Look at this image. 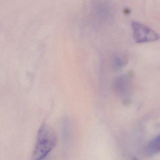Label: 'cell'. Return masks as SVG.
I'll return each instance as SVG.
<instances>
[{"instance_id":"cell-5","label":"cell","mask_w":160,"mask_h":160,"mask_svg":"<svg viewBox=\"0 0 160 160\" xmlns=\"http://www.w3.org/2000/svg\"><path fill=\"white\" fill-rule=\"evenodd\" d=\"M160 136H157L148 144L146 148V154L148 156H152L160 152Z\"/></svg>"},{"instance_id":"cell-2","label":"cell","mask_w":160,"mask_h":160,"mask_svg":"<svg viewBox=\"0 0 160 160\" xmlns=\"http://www.w3.org/2000/svg\"><path fill=\"white\" fill-rule=\"evenodd\" d=\"M132 28L134 39L137 43L149 42L159 39V34L155 31L141 22L132 21Z\"/></svg>"},{"instance_id":"cell-1","label":"cell","mask_w":160,"mask_h":160,"mask_svg":"<svg viewBox=\"0 0 160 160\" xmlns=\"http://www.w3.org/2000/svg\"><path fill=\"white\" fill-rule=\"evenodd\" d=\"M58 141L57 136L49 125L43 123L37 134L36 146L32 155V160H42L55 148Z\"/></svg>"},{"instance_id":"cell-6","label":"cell","mask_w":160,"mask_h":160,"mask_svg":"<svg viewBox=\"0 0 160 160\" xmlns=\"http://www.w3.org/2000/svg\"><path fill=\"white\" fill-rule=\"evenodd\" d=\"M132 160H139V159H138V158H137V157H135L132 158Z\"/></svg>"},{"instance_id":"cell-4","label":"cell","mask_w":160,"mask_h":160,"mask_svg":"<svg viewBox=\"0 0 160 160\" xmlns=\"http://www.w3.org/2000/svg\"><path fill=\"white\" fill-rule=\"evenodd\" d=\"M128 57L125 53L115 54L111 60V66L113 70L118 71L124 67L128 62Z\"/></svg>"},{"instance_id":"cell-3","label":"cell","mask_w":160,"mask_h":160,"mask_svg":"<svg viewBox=\"0 0 160 160\" xmlns=\"http://www.w3.org/2000/svg\"><path fill=\"white\" fill-rule=\"evenodd\" d=\"M133 74L130 72L116 78L113 83V87L118 93L127 99L133 88Z\"/></svg>"}]
</instances>
